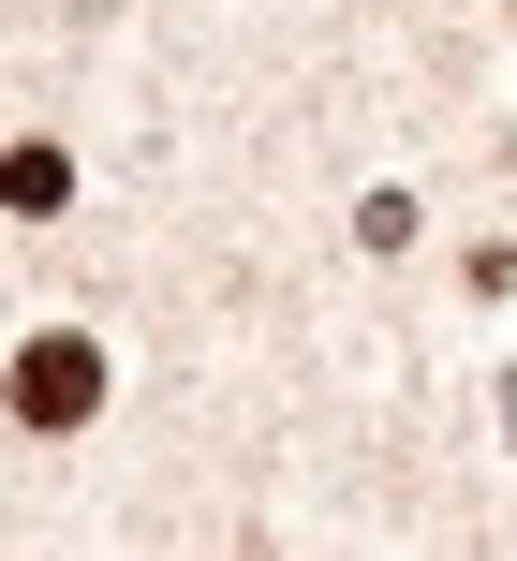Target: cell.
<instances>
[{
    "mask_svg": "<svg viewBox=\"0 0 517 561\" xmlns=\"http://www.w3.org/2000/svg\"><path fill=\"white\" fill-rule=\"evenodd\" d=\"M89 399H104V355H89V340H30L15 355V414L30 428H74Z\"/></svg>",
    "mask_w": 517,
    "mask_h": 561,
    "instance_id": "6da1fadb",
    "label": "cell"
},
{
    "mask_svg": "<svg viewBox=\"0 0 517 561\" xmlns=\"http://www.w3.org/2000/svg\"><path fill=\"white\" fill-rule=\"evenodd\" d=\"M74 193V163H59V148H15V163H0V207H59Z\"/></svg>",
    "mask_w": 517,
    "mask_h": 561,
    "instance_id": "7a4b0ae2",
    "label": "cell"
}]
</instances>
